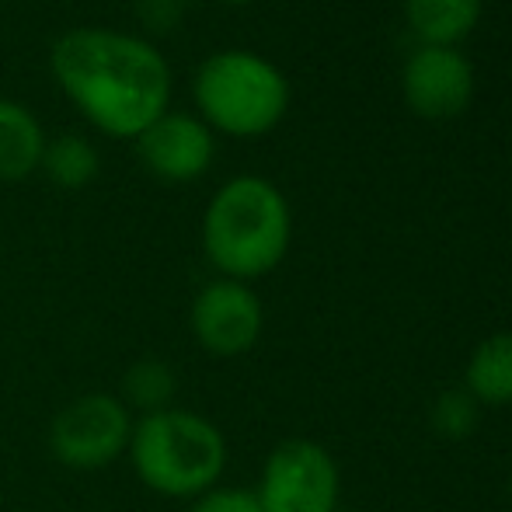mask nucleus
Listing matches in <instances>:
<instances>
[{"label": "nucleus", "mask_w": 512, "mask_h": 512, "mask_svg": "<svg viewBox=\"0 0 512 512\" xmlns=\"http://www.w3.org/2000/svg\"><path fill=\"white\" fill-rule=\"evenodd\" d=\"M178 394V373L168 359L161 356H143L126 366L119 384V401L133 415H150V411H164L175 405Z\"/></svg>", "instance_id": "obj_13"}, {"label": "nucleus", "mask_w": 512, "mask_h": 512, "mask_svg": "<svg viewBox=\"0 0 512 512\" xmlns=\"http://www.w3.org/2000/svg\"><path fill=\"white\" fill-rule=\"evenodd\" d=\"M39 171H46V178L56 189H84V185H91L98 178V150L84 136L46 140Z\"/></svg>", "instance_id": "obj_14"}, {"label": "nucleus", "mask_w": 512, "mask_h": 512, "mask_svg": "<svg viewBox=\"0 0 512 512\" xmlns=\"http://www.w3.org/2000/svg\"><path fill=\"white\" fill-rule=\"evenodd\" d=\"M255 495L265 512H335L342 474L328 446L314 439H283L265 457Z\"/></svg>", "instance_id": "obj_6"}, {"label": "nucleus", "mask_w": 512, "mask_h": 512, "mask_svg": "<svg viewBox=\"0 0 512 512\" xmlns=\"http://www.w3.org/2000/svg\"><path fill=\"white\" fill-rule=\"evenodd\" d=\"M189 512H265L258 502L255 488H241V485H213L209 492L196 495L189 502Z\"/></svg>", "instance_id": "obj_16"}, {"label": "nucleus", "mask_w": 512, "mask_h": 512, "mask_svg": "<svg viewBox=\"0 0 512 512\" xmlns=\"http://www.w3.org/2000/svg\"><path fill=\"white\" fill-rule=\"evenodd\" d=\"M133 422L136 415L122 405L119 394H77L49 422V453L70 471H105L115 460H126Z\"/></svg>", "instance_id": "obj_5"}, {"label": "nucleus", "mask_w": 512, "mask_h": 512, "mask_svg": "<svg viewBox=\"0 0 512 512\" xmlns=\"http://www.w3.org/2000/svg\"><path fill=\"white\" fill-rule=\"evenodd\" d=\"M192 91L206 126L237 140L272 133L290 108V81L283 70L248 49L213 53L199 67Z\"/></svg>", "instance_id": "obj_4"}, {"label": "nucleus", "mask_w": 512, "mask_h": 512, "mask_svg": "<svg viewBox=\"0 0 512 512\" xmlns=\"http://www.w3.org/2000/svg\"><path fill=\"white\" fill-rule=\"evenodd\" d=\"M464 391L478 408L512 405V331H495L474 345L464 366Z\"/></svg>", "instance_id": "obj_10"}, {"label": "nucleus", "mask_w": 512, "mask_h": 512, "mask_svg": "<svg viewBox=\"0 0 512 512\" xmlns=\"http://www.w3.org/2000/svg\"><path fill=\"white\" fill-rule=\"evenodd\" d=\"M478 422V405H474L471 394L460 387V391H446L443 398L436 401V411H432V425H436L443 436H467Z\"/></svg>", "instance_id": "obj_15"}, {"label": "nucleus", "mask_w": 512, "mask_h": 512, "mask_svg": "<svg viewBox=\"0 0 512 512\" xmlns=\"http://www.w3.org/2000/svg\"><path fill=\"white\" fill-rule=\"evenodd\" d=\"M126 460L147 492L192 502L223 481L230 446L220 425L203 411L171 405L136 415Z\"/></svg>", "instance_id": "obj_3"}, {"label": "nucleus", "mask_w": 512, "mask_h": 512, "mask_svg": "<svg viewBox=\"0 0 512 512\" xmlns=\"http://www.w3.org/2000/svg\"><path fill=\"white\" fill-rule=\"evenodd\" d=\"M485 0H405V18L418 46H457L481 21Z\"/></svg>", "instance_id": "obj_12"}, {"label": "nucleus", "mask_w": 512, "mask_h": 512, "mask_svg": "<svg viewBox=\"0 0 512 512\" xmlns=\"http://www.w3.org/2000/svg\"><path fill=\"white\" fill-rule=\"evenodd\" d=\"M401 95L422 119H453L474 98V67L457 46H418L401 70Z\"/></svg>", "instance_id": "obj_8"}, {"label": "nucleus", "mask_w": 512, "mask_h": 512, "mask_svg": "<svg viewBox=\"0 0 512 512\" xmlns=\"http://www.w3.org/2000/svg\"><path fill=\"white\" fill-rule=\"evenodd\" d=\"M60 91L115 140H136L171 105V67L147 39L112 28H74L49 53Z\"/></svg>", "instance_id": "obj_1"}, {"label": "nucleus", "mask_w": 512, "mask_h": 512, "mask_svg": "<svg viewBox=\"0 0 512 512\" xmlns=\"http://www.w3.org/2000/svg\"><path fill=\"white\" fill-rule=\"evenodd\" d=\"M220 4H258V0H220Z\"/></svg>", "instance_id": "obj_17"}, {"label": "nucleus", "mask_w": 512, "mask_h": 512, "mask_svg": "<svg viewBox=\"0 0 512 512\" xmlns=\"http://www.w3.org/2000/svg\"><path fill=\"white\" fill-rule=\"evenodd\" d=\"M46 150V133L25 105L0 98V182L35 175Z\"/></svg>", "instance_id": "obj_11"}, {"label": "nucleus", "mask_w": 512, "mask_h": 512, "mask_svg": "<svg viewBox=\"0 0 512 512\" xmlns=\"http://www.w3.org/2000/svg\"><path fill=\"white\" fill-rule=\"evenodd\" d=\"M290 241V203L269 178H230L203 213V251L223 279L255 283L269 276L286 258Z\"/></svg>", "instance_id": "obj_2"}, {"label": "nucleus", "mask_w": 512, "mask_h": 512, "mask_svg": "<svg viewBox=\"0 0 512 512\" xmlns=\"http://www.w3.org/2000/svg\"><path fill=\"white\" fill-rule=\"evenodd\" d=\"M136 154H140L143 168L161 182H196L213 164V129L196 115L164 112L136 136Z\"/></svg>", "instance_id": "obj_9"}, {"label": "nucleus", "mask_w": 512, "mask_h": 512, "mask_svg": "<svg viewBox=\"0 0 512 512\" xmlns=\"http://www.w3.org/2000/svg\"><path fill=\"white\" fill-rule=\"evenodd\" d=\"M189 331L206 356L237 359L258 345L265 331V304L251 283L216 276L192 297Z\"/></svg>", "instance_id": "obj_7"}]
</instances>
